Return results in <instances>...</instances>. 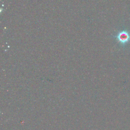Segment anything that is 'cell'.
<instances>
[{
    "label": "cell",
    "instance_id": "1",
    "mask_svg": "<svg viewBox=\"0 0 130 130\" xmlns=\"http://www.w3.org/2000/svg\"><path fill=\"white\" fill-rule=\"evenodd\" d=\"M115 37L118 42L122 45H125L130 42V32L126 30L118 32Z\"/></svg>",
    "mask_w": 130,
    "mask_h": 130
}]
</instances>
